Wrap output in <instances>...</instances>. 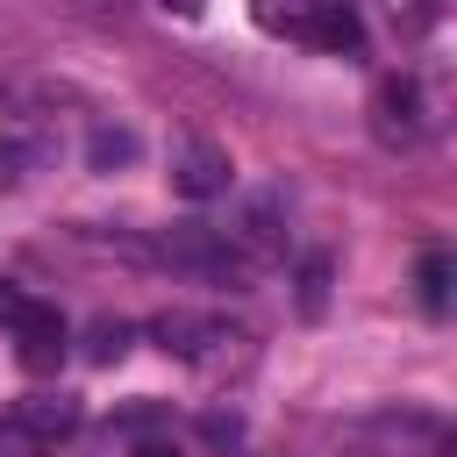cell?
<instances>
[{"instance_id": "8", "label": "cell", "mask_w": 457, "mask_h": 457, "mask_svg": "<svg viewBox=\"0 0 457 457\" xmlns=\"http://www.w3.org/2000/svg\"><path fill=\"white\" fill-rule=\"evenodd\" d=\"M314 7H321V0H250V21H257L264 36L307 43V29H314Z\"/></svg>"}, {"instance_id": "6", "label": "cell", "mask_w": 457, "mask_h": 457, "mask_svg": "<svg viewBox=\"0 0 457 457\" xmlns=\"http://www.w3.org/2000/svg\"><path fill=\"white\" fill-rule=\"evenodd\" d=\"M7 421H14L21 436H36V443L50 450V443H64V436H71V428L86 421V407H79L71 393H29V400H21V407H14Z\"/></svg>"}, {"instance_id": "14", "label": "cell", "mask_w": 457, "mask_h": 457, "mask_svg": "<svg viewBox=\"0 0 457 457\" xmlns=\"http://www.w3.org/2000/svg\"><path fill=\"white\" fill-rule=\"evenodd\" d=\"M0 457H43V443H36V436H21V428L7 421V428H0Z\"/></svg>"}, {"instance_id": "1", "label": "cell", "mask_w": 457, "mask_h": 457, "mask_svg": "<svg viewBox=\"0 0 457 457\" xmlns=\"http://www.w3.org/2000/svg\"><path fill=\"white\" fill-rule=\"evenodd\" d=\"M157 257L179 264V271H193V278H207V286H250V278H257V257H243L236 236L214 228V221H179V228H164Z\"/></svg>"}, {"instance_id": "17", "label": "cell", "mask_w": 457, "mask_h": 457, "mask_svg": "<svg viewBox=\"0 0 457 457\" xmlns=\"http://www.w3.org/2000/svg\"><path fill=\"white\" fill-rule=\"evenodd\" d=\"M7 179H14V157H7V150H0V186H7Z\"/></svg>"}, {"instance_id": "9", "label": "cell", "mask_w": 457, "mask_h": 457, "mask_svg": "<svg viewBox=\"0 0 457 457\" xmlns=\"http://www.w3.org/2000/svg\"><path fill=\"white\" fill-rule=\"evenodd\" d=\"M414 286H421V307H428V314H443V307H450V257H443V250H421Z\"/></svg>"}, {"instance_id": "5", "label": "cell", "mask_w": 457, "mask_h": 457, "mask_svg": "<svg viewBox=\"0 0 457 457\" xmlns=\"http://www.w3.org/2000/svg\"><path fill=\"white\" fill-rule=\"evenodd\" d=\"M150 336H157V350H171V357H186V364H207V357H221L228 343H243V336H236L228 321H214V314H157Z\"/></svg>"}, {"instance_id": "7", "label": "cell", "mask_w": 457, "mask_h": 457, "mask_svg": "<svg viewBox=\"0 0 457 457\" xmlns=\"http://www.w3.org/2000/svg\"><path fill=\"white\" fill-rule=\"evenodd\" d=\"M307 43H314V50H336V57H357V50H364V21H357V7H350V0H321Z\"/></svg>"}, {"instance_id": "12", "label": "cell", "mask_w": 457, "mask_h": 457, "mask_svg": "<svg viewBox=\"0 0 457 457\" xmlns=\"http://www.w3.org/2000/svg\"><path fill=\"white\" fill-rule=\"evenodd\" d=\"M121 350H129V328H121V321H93V343H86V357H93V364H114Z\"/></svg>"}, {"instance_id": "10", "label": "cell", "mask_w": 457, "mask_h": 457, "mask_svg": "<svg viewBox=\"0 0 457 457\" xmlns=\"http://www.w3.org/2000/svg\"><path fill=\"white\" fill-rule=\"evenodd\" d=\"M136 157V136L129 129H93V143H86V164L93 171H114V164H129Z\"/></svg>"}, {"instance_id": "11", "label": "cell", "mask_w": 457, "mask_h": 457, "mask_svg": "<svg viewBox=\"0 0 457 457\" xmlns=\"http://www.w3.org/2000/svg\"><path fill=\"white\" fill-rule=\"evenodd\" d=\"M328 307V257H307L300 264V314H321Z\"/></svg>"}, {"instance_id": "3", "label": "cell", "mask_w": 457, "mask_h": 457, "mask_svg": "<svg viewBox=\"0 0 457 457\" xmlns=\"http://www.w3.org/2000/svg\"><path fill=\"white\" fill-rule=\"evenodd\" d=\"M371 136H378L386 150H407V143L421 136V86H414L407 71H393V79L371 86Z\"/></svg>"}, {"instance_id": "16", "label": "cell", "mask_w": 457, "mask_h": 457, "mask_svg": "<svg viewBox=\"0 0 457 457\" xmlns=\"http://www.w3.org/2000/svg\"><path fill=\"white\" fill-rule=\"evenodd\" d=\"M129 457H186V450H179V443H136Z\"/></svg>"}, {"instance_id": "15", "label": "cell", "mask_w": 457, "mask_h": 457, "mask_svg": "<svg viewBox=\"0 0 457 457\" xmlns=\"http://www.w3.org/2000/svg\"><path fill=\"white\" fill-rule=\"evenodd\" d=\"M164 7H171L179 21H200V14H207V0H164Z\"/></svg>"}, {"instance_id": "2", "label": "cell", "mask_w": 457, "mask_h": 457, "mask_svg": "<svg viewBox=\"0 0 457 457\" xmlns=\"http://www.w3.org/2000/svg\"><path fill=\"white\" fill-rule=\"evenodd\" d=\"M0 328L14 336V357H21V371H57L64 364V321H57V307H43V300H29L21 286H0Z\"/></svg>"}, {"instance_id": "13", "label": "cell", "mask_w": 457, "mask_h": 457, "mask_svg": "<svg viewBox=\"0 0 457 457\" xmlns=\"http://www.w3.org/2000/svg\"><path fill=\"white\" fill-rule=\"evenodd\" d=\"M200 436H207L214 450H236V443H243V421H236V414H207V421H200Z\"/></svg>"}, {"instance_id": "4", "label": "cell", "mask_w": 457, "mask_h": 457, "mask_svg": "<svg viewBox=\"0 0 457 457\" xmlns=\"http://www.w3.org/2000/svg\"><path fill=\"white\" fill-rule=\"evenodd\" d=\"M228 179H236V164H228L221 143L186 136V143L171 150V193H179V200H214V193H228Z\"/></svg>"}]
</instances>
